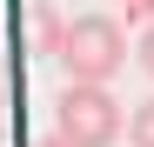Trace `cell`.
<instances>
[{"instance_id":"4","label":"cell","mask_w":154,"mask_h":147,"mask_svg":"<svg viewBox=\"0 0 154 147\" xmlns=\"http://www.w3.org/2000/svg\"><path fill=\"white\" fill-rule=\"evenodd\" d=\"M127 134H134V147H154V94L127 114Z\"/></svg>"},{"instance_id":"3","label":"cell","mask_w":154,"mask_h":147,"mask_svg":"<svg viewBox=\"0 0 154 147\" xmlns=\"http://www.w3.org/2000/svg\"><path fill=\"white\" fill-rule=\"evenodd\" d=\"M27 27H34V47H40V54H54V60H60V47H67V20H54V7H34V14H27Z\"/></svg>"},{"instance_id":"7","label":"cell","mask_w":154,"mask_h":147,"mask_svg":"<svg viewBox=\"0 0 154 147\" xmlns=\"http://www.w3.org/2000/svg\"><path fill=\"white\" fill-rule=\"evenodd\" d=\"M34 147H74V140H67V134H40Z\"/></svg>"},{"instance_id":"1","label":"cell","mask_w":154,"mask_h":147,"mask_svg":"<svg viewBox=\"0 0 154 147\" xmlns=\"http://www.w3.org/2000/svg\"><path fill=\"white\" fill-rule=\"evenodd\" d=\"M121 60H127V34H121L114 14H81V20H67V47H60L67 80L107 87L114 74H121Z\"/></svg>"},{"instance_id":"2","label":"cell","mask_w":154,"mask_h":147,"mask_svg":"<svg viewBox=\"0 0 154 147\" xmlns=\"http://www.w3.org/2000/svg\"><path fill=\"white\" fill-rule=\"evenodd\" d=\"M54 134H67L74 147H114L121 140V100L94 80H67V94L54 100Z\"/></svg>"},{"instance_id":"5","label":"cell","mask_w":154,"mask_h":147,"mask_svg":"<svg viewBox=\"0 0 154 147\" xmlns=\"http://www.w3.org/2000/svg\"><path fill=\"white\" fill-rule=\"evenodd\" d=\"M134 60H141V67H147V74H154V20H147V34H141V40H134Z\"/></svg>"},{"instance_id":"6","label":"cell","mask_w":154,"mask_h":147,"mask_svg":"<svg viewBox=\"0 0 154 147\" xmlns=\"http://www.w3.org/2000/svg\"><path fill=\"white\" fill-rule=\"evenodd\" d=\"M121 14H134V20H154V0H121Z\"/></svg>"}]
</instances>
